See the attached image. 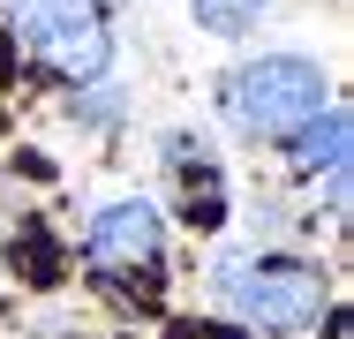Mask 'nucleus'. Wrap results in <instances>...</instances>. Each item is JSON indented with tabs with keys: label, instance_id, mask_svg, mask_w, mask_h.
Segmentation results:
<instances>
[{
	"label": "nucleus",
	"instance_id": "obj_2",
	"mask_svg": "<svg viewBox=\"0 0 354 339\" xmlns=\"http://www.w3.org/2000/svg\"><path fill=\"white\" fill-rule=\"evenodd\" d=\"M218 106H226L234 136H249V143H294L332 98H324V68L317 61H301V53H257V61H241L226 75Z\"/></svg>",
	"mask_w": 354,
	"mask_h": 339
},
{
	"label": "nucleus",
	"instance_id": "obj_3",
	"mask_svg": "<svg viewBox=\"0 0 354 339\" xmlns=\"http://www.w3.org/2000/svg\"><path fill=\"white\" fill-rule=\"evenodd\" d=\"M8 30L61 83H98L113 61V30H106L98 0H8Z\"/></svg>",
	"mask_w": 354,
	"mask_h": 339
},
{
	"label": "nucleus",
	"instance_id": "obj_1",
	"mask_svg": "<svg viewBox=\"0 0 354 339\" xmlns=\"http://www.w3.org/2000/svg\"><path fill=\"white\" fill-rule=\"evenodd\" d=\"M212 286L241 324L272 339H301L324 317V271L301 257H279V249H226L212 264Z\"/></svg>",
	"mask_w": 354,
	"mask_h": 339
},
{
	"label": "nucleus",
	"instance_id": "obj_5",
	"mask_svg": "<svg viewBox=\"0 0 354 339\" xmlns=\"http://www.w3.org/2000/svg\"><path fill=\"white\" fill-rule=\"evenodd\" d=\"M347 136H354L347 106H324L309 129L294 136V166H301V174H339V166H347Z\"/></svg>",
	"mask_w": 354,
	"mask_h": 339
},
{
	"label": "nucleus",
	"instance_id": "obj_4",
	"mask_svg": "<svg viewBox=\"0 0 354 339\" xmlns=\"http://www.w3.org/2000/svg\"><path fill=\"white\" fill-rule=\"evenodd\" d=\"M83 257L106 279H158V264H166V219H158V203L151 196L98 203L91 226H83Z\"/></svg>",
	"mask_w": 354,
	"mask_h": 339
},
{
	"label": "nucleus",
	"instance_id": "obj_6",
	"mask_svg": "<svg viewBox=\"0 0 354 339\" xmlns=\"http://www.w3.org/2000/svg\"><path fill=\"white\" fill-rule=\"evenodd\" d=\"M264 8H272V0H189L196 30H212V38H241V30H257Z\"/></svg>",
	"mask_w": 354,
	"mask_h": 339
}]
</instances>
